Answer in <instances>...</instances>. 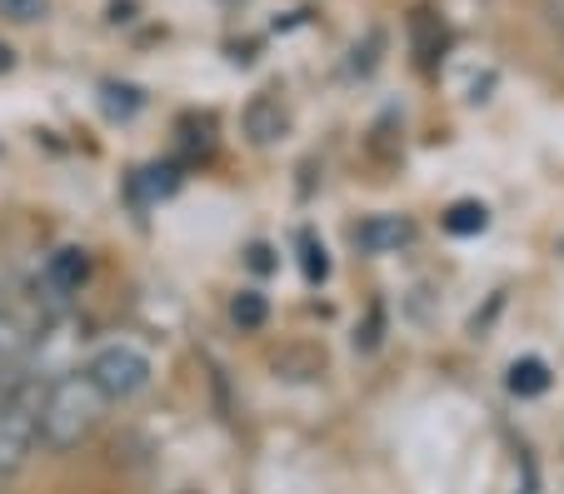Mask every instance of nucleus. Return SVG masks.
I'll return each instance as SVG.
<instances>
[{
  "label": "nucleus",
  "instance_id": "nucleus-1",
  "mask_svg": "<svg viewBox=\"0 0 564 494\" xmlns=\"http://www.w3.org/2000/svg\"><path fill=\"white\" fill-rule=\"evenodd\" d=\"M100 415H106V399L80 375V365L35 380V430H41V450H51V454L80 450V444L100 430Z\"/></svg>",
  "mask_w": 564,
  "mask_h": 494
},
{
  "label": "nucleus",
  "instance_id": "nucleus-9",
  "mask_svg": "<svg viewBox=\"0 0 564 494\" xmlns=\"http://www.w3.org/2000/svg\"><path fill=\"white\" fill-rule=\"evenodd\" d=\"M510 389L514 395H544V389H550V370H544V360H520V365L510 370Z\"/></svg>",
  "mask_w": 564,
  "mask_h": 494
},
{
  "label": "nucleus",
  "instance_id": "nucleus-2",
  "mask_svg": "<svg viewBox=\"0 0 564 494\" xmlns=\"http://www.w3.org/2000/svg\"><path fill=\"white\" fill-rule=\"evenodd\" d=\"M80 375L96 385V395L106 405H130V399H140L155 385V355L135 334H106V340L90 344Z\"/></svg>",
  "mask_w": 564,
  "mask_h": 494
},
{
  "label": "nucleus",
  "instance_id": "nucleus-12",
  "mask_svg": "<svg viewBox=\"0 0 564 494\" xmlns=\"http://www.w3.org/2000/svg\"><path fill=\"white\" fill-rule=\"evenodd\" d=\"M41 6H45V0H0V11L11 15V21H35V15H41Z\"/></svg>",
  "mask_w": 564,
  "mask_h": 494
},
{
  "label": "nucleus",
  "instance_id": "nucleus-8",
  "mask_svg": "<svg viewBox=\"0 0 564 494\" xmlns=\"http://www.w3.org/2000/svg\"><path fill=\"white\" fill-rule=\"evenodd\" d=\"M485 226H490V210H485V205H475V200H459V205H449V210H445V230H449V235H479Z\"/></svg>",
  "mask_w": 564,
  "mask_h": 494
},
{
  "label": "nucleus",
  "instance_id": "nucleus-11",
  "mask_svg": "<svg viewBox=\"0 0 564 494\" xmlns=\"http://www.w3.org/2000/svg\"><path fill=\"white\" fill-rule=\"evenodd\" d=\"M300 255H305V275L310 279H325V270H330V260H325V245H315L310 235H300Z\"/></svg>",
  "mask_w": 564,
  "mask_h": 494
},
{
  "label": "nucleus",
  "instance_id": "nucleus-3",
  "mask_svg": "<svg viewBox=\"0 0 564 494\" xmlns=\"http://www.w3.org/2000/svg\"><path fill=\"white\" fill-rule=\"evenodd\" d=\"M41 454V430H35V380L21 399L0 409V480L21 474Z\"/></svg>",
  "mask_w": 564,
  "mask_h": 494
},
{
  "label": "nucleus",
  "instance_id": "nucleus-13",
  "mask_svg": "<svg viewBox=\"0 0 564 494\" xmlns=\"http://www.w3.org/2000/svg\"><path fill=\"white\" fill-rule=\"evenodd\" d=\"M0 70H11V51L6 45H0Z\"/></svg>",
  "mask_w": 564,
  "mask_h": 494
},
{
  "label": "nucleus",
  "instance_id": "nucleus-7",
  "mask_svg": "<svg viewBox=\"0 0 564 494\" xmlns=\"http://www.w3.org/2000/svg\"><path fill=\"white\" fill-rule=\"evenodd\" d=\"M246 130H250V140H256V145H270V140L285 130V110H280V100H270V96H256V100H250Z\"/></svg>",
  "mask_w": 564,
  "mask_h": 494
},
{
  "label": "nucleus",
  "instance_id": "nucleus-5",
  "mask_svg": "<svg viewBox=\"0 0 564 494\" xmlns=\"http://www.w3.org/2000/svg\"><path fill=\"white\" fill-rule=\"evenodd\" d=\"M31 340H35V325L21 310L0 305V375H21L25 355H31Z\"/></svg>",
  "mask_w": 564,
  "mask_h": 494
},
{
  "label": "nucleus",
  "instance_id": "nucleus-6",
  "mask_svg": "<svg viewBox=\"0 0 564 494\" xmlns=\"http://www.w3.org/2000/svg\"><path fill=\"white\" fill-rule=\"evenodd\" d=\"M415 235V226L400 216H370L360 220V230H355V245L370 250V255H390V250H400L405 240Z\"/></svg>",
  "mask_w": 564,
  "mask_h": 494
},
{
  "label": "nucleus",
  "instance_id": "nucleus-4",
  "mask_svg": "<svg viewBox=\"0 0 564 494\" xmlns=\"http://www.w3.org/2000/svg\"><path fill=\"white\" fill-rule=\"evenodd\" d=\"M86 279H90V250L61 245V250H51V255H45L41 285H35V290H45L51 310H61V305H70L75 295L86 290Z\"/></svg>",
  "mask_w": 564,
  "mask_h": 494
},
{
  "label": "nucleus",
  "instance_id": "nucleus-10",
  "mask_svg": "<svg viewBox=\"0 0 564 494\" xmlns=\"http://www.w3.org/2000/svg\"><path fill=\"white\" fill-rule=\"evenodd\" d=\"M230 320L240 325V330H260V325H265V295H260V290H240L230 300Z\"/></svg>",
  "mask_w": 564,
  "mask_h": 494
}]
</instances>
